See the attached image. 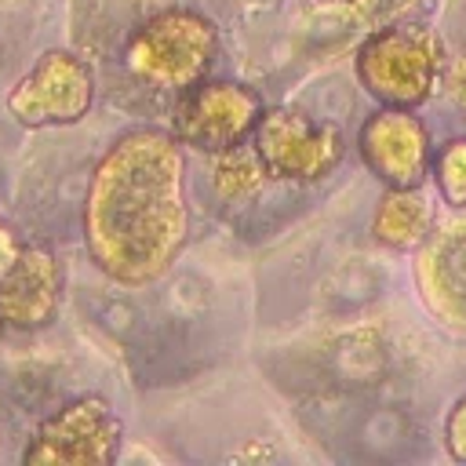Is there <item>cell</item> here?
<instances>
[{
    "label": "cell",
    "instance_id": "obj_17",
    "mask_svg": "<svg viewBox=\"0 0 466 466\" xmlns=\"http://www.w3.org/2000/svg\"><path fill=\"white\" fill-rule=\"evenodd\" d=\"M18 255H22V244H18L15 229L0 222V277H4V273L15 266V258H18Z\"/></svg>",
    "mask_w": 466,
    "mask_h": 466
},
{
    "label": "cell",
    "instance_id": "obj_12",
    "mask_svg": "<svg viewBox=\"0 0 466 466\" xmlns=\"http://www.w3.org/2000/svg\"><path fill=\"white\" fill-rule=\"evenodd\" d=\"M215 157H218V160H215V167H211V178H215V189H218L222 197L240 200V197L258 193V186L266 182V167H262L255 146H251V149L229 146V149H222V153H215Z\"/></svg>",
    "mask_w": 466,
    "mask_h": 466
},
{
    "label": "cell",
    "instance_id": "obj_7",
    "mask_svg": "<svg viewBox=\"0 0 466 466\" xmlns=\"http://www.w3.org/2000/svg\"><path fill=\"white\" fill-rule=\"evenodd\" d=\"M91 106V73L69 51H47L7 95V109L25 127L73 124Z\"/></svg>",
    "mask_w": 466,
    "mask_h": 466
},
{
    "label": "cell",
    "instance_id": "obj_2",
    "mask_svg": "<svg viewBox=\"0 0 466 466\" xmlns=\"http://www.w3.org/2000/svg\"><path fill=\"white\" fill-rule=\"evenodd\" d=\"M444 73V47L426 25L390 22L371 29L357 55L360 84L386 106L411 109L426 102Z\"/></svg>",
    "mask_w": 466,
    "mask_h": 466
},
{
    "label": "cell",
    "instance_id": "obj_13",
    "mask_svg": "<svg viewBox=\"0 0 466 466\" xmlns=\"http://www.w3.org/2000/svg\"><path fill=\"white\" fill-rule=\"evenodd\" d=\"M437 189L448 204L466 208V138H451L437 157Z\"/></svg>",
    "mask_w": 466,
    "mask_h": 466
},
{
    "label": "cell",
    "instance_id": "obj_5",
    "mask_svg": "<svg viewBox=\"0 0 466 466\" xmlns=\"http://www.w3.org/2000/svg\"><path fill=\"white\" fill-rule=\"evenodd\" d=\"M255 153L273 178H324L342 160V135L331 124H313L295 109H269L255 124Z\"/></svg>",
    "mask_w": 466,
    "mask_h": 466
},
{
    "label": "cell",
    "instance_id": "obj_4",
    "mask_svg": "<svg viewBox=\"0 0 466 466\" xmlns=\"http://www.w3.org/2000/svg\"><path fill=\"white\" fill-rule=\"evenodd\" d=\"M120 448V419L102 397H76L40 422L25 448L29 466H106Z\"/></svg>",
    "mask_w": 466,
    "mask_h": 466
},
{
    "label": "cell",
    "instance_id": "obj_18",
    "mask_svg": "<svg viewBox=\"0 0 466 466\" xmlns=\"http://www.w3.org/2000/svg\"><path fill=\"white\" fill-rule=\"evenodd\" d=\"M0 328H4V324H0Z\"/></svg>",
    "mask_w": 466,
    "mask_h": 466
},
{
    "label": "cell",
    "instance_id": "obj_11",
    "mask_svg": "<svg viewBox=\"0 0 466 466\" xmlns=\"http://www.w3.org/2000/svg\"><path fill=\"white\" fill-rule=\"evenodd\" d=\"M430 200L419 186H390L371 218V233L386 248H419L430 233Z\"/></svg>",
    "mask_w": 466,
    "mask_h": 466
},
{
    "label": "cell",
    "instance_id": "obj_15",
    "mask_svg": "<svg viewBox=\"0 0 466 466\" xmlns=\"http://www.w3.org/2000/svg\"><path fill=\"white\" fill-rule=\"evenodd\" d=\"M448 451L466 462V400H459L448 415Z\"/></svg>",
    "mask_w": 466,
    "mask_h": 466
},
{
    "label": "cell",
    "instance_id": "obj_9",
    "mask_svg": "<svg viewBox=\"0 0 466 466\" xmlns=\"http://www.w3.org/2000/svg\"><path fill=\"white\" fill-rule=\"evenodd\" d=\"M62 291V273L51 251L22 248L15 266L0 277V324L7 328H40L55 317Z\"/></svg>",
    "mask_w": 466,
    "mask_h": 466
},
{
    "label": "cell",
    "instance_id": "obj_16",
    "mask_svg": "<svg viewBox=\"0 0 466 466\" xmlns=\"http://www.w3.org/2000/svg\"><path fill=\"white\" fill-rule=\"evenodd\" d=\"M448 95H451V102L466 113V55H459V58L451 62V69H448Z\"/></svg>",
    "mask_w": 466,
    "mask_h": 466
},
{
    "label": "cell",
    "instance_id": "obj_1",
    "mask_svg": "<svg viewBox=\"0 0 466 466\" xmlns=\"http://www.w3.org/2000/svg\"><path fill=\"white\" fill-rule=\"evenodd\" d=\"M186 229L178 142L157 127L116 138L98 160L84 204V237L98 269L120 284H149L175 262Z\"/></svg>",
    "mask_w": 466,
    "mask_h": 466
},
{
    "label": "cell",
    "instance_id": "obj_8",
    "mask_svg": "<svg viewBox=\"0 0 466 466\" xmlns=\"http://www.w3.org/2000/svg\"><path fill=\"white\" fill-rule=\"evenodd\" d=\"M360 157L386 186H419L430 164L422 120L386 106L360 127Z\"/></svg>",
    "mask_w": 466,
    "mask_h": 466
},
{
    "label": "cell",
    "instance_id": "obj_6",
    "mask_svg": "<svg viewBox=\"0 0 466 466\" xmlns=\"http://www.w3.org/2000/svg\"><path fill=\"white\" fill-rule=\"evenodd\" d=\"M262 116V102L251 87L233 80H211L182 95L175 109V135L178 142L200 153H222L240 146Z\"/></svg>",
    "mask_w": 466,
    "mask_h": 466
},
{
    "label": "cell",
    "instance_id": "obj_3",
    "mask_svg": "<svg viewBox=\"0 0 466 466\" xmlns=\"http://www.w3.org/2000/svg\"><path fill=\"white\" fill-rule=\"evenodd\" d=\"M215 25L197 11H164L149 18L127 44V69L153 87L186 91L200 80L215 55Z\"/></svg>",
    "mask_w": 466,
    "mask_h": 466
},
{
    "label": "cell",
    "instance_id": "obj_14",
    "mask_svg": "<svg viewBox=\"0 0 466 466\" xmlns=\"http://www.w3.org/2000/svg\"><path fill=\"white\" fill-rule=\"evenodd\" d=\"M422 0H353V18L364 29H382L390 22H400L404 15H411Z\"/></svg>",
    "mask_w": 466,
    "mask_h": 466
},
{
    "label": "cell",
    "instance_id": "obj_10",
    "mask_svg": "<svg viewBox=\"0 0 466 466\" xmlns=\"http://www.w3.org/2000/svg\"><path fill=\"white\" fill-rule=\"evenodd\" d=\"M419 288L448 324L466 328V218L441 226L426 240L419 258Z\"/></svg>",
    "mask_w": 466,
    "mask_h": 466
}]
</instances>
